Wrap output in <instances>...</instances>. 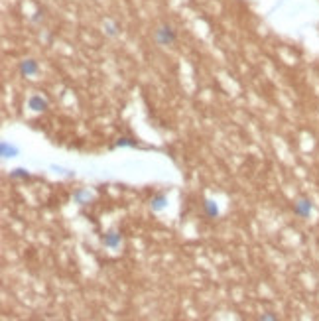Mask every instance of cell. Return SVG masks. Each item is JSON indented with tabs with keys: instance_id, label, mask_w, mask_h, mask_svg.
Returning <instances> with one entry per match:
<instances>
[{
	"instance_id": "obj_1",
	"label": "cell",
	"mask_w": 319,
	"mask_h": 321,
	"mask_svg": "<svg viewBox=\"0 0 319 321\" xmlns=\"http://www.w3.org/2000/svg\"><path fill=\"white\" fill-rule=\"evenodd\" d=\"M154 40H156L158 46H174L178 42V34H176V30L172 26L164 24L154 32Z\"/></svg>"
},
{
	"instance_id": "obj_2",
	"label": "cell",
	"mask_w": 319,
	"mask_h": 321,
	"mask_svg": "<svg viewBox=\"0 0 319 321\" xmlns=\"http://www.w3.org/2000/svg\"><path fill=\"white\" fill-rule=\"evenodd\" d=\"M313 211H315V205H313V201H311L309 197H299V199H295V203H293V213H295L299 219H309Z\"/></svg>"
},
{
	"instance_id": "obj_3",
	"label": "cell",
	"mask_w": 319,
	"mask_h": 321,
	"mask_svg": "<svg viewBox=\"0 0 319 321\" xmlns=\"http://www.w3.org/2000/svg\"><path fill=\"white\" fill-rule=\"evenodd\" d=\"M101 242H103L105 248L116 250V248H120V244H122V235L116 233L114 229H110V231H106V233L101 237Z\"/></svg>"
},
{
	"instance_id": "obj_4",
	"label": "cell",
	"mask_w": 319,
	"mask_h": 321,
	"mask_svg": "<svg viewBox=\"0 0 319 321\" xmlns=\"http://www.w3.org/2000/svg\"><path fill=\"white\" fill-rule=\"evenodd\" d=\"M26 107L32 110V112H46L50 108V101L42 95H30L28 101H26Z\"/></svg>"
},
{
	"instance_id": "obj_5",
	"label": "cell",
	"mask_w": 319,
	"mask_h": 321,
	"mask_svg": "<svg viewBox=\"0 0 319 321\" xmlns=\"http://www.w3.org/2000/svg\"><path fill=\"white\" fill-rule=\"evenodd\" d=\"M93 199H95V193H93L91 189H85V187H79V189H75V191L71 193V201H73L75 205H79V207L89 205Z\"/></svg>"
},
{
	"instance_id": "obj_6",
	"label": "cell",
	"mask_w": 319,
	"mask_h": 321,
	"mask_svg": "<svg viewBox=\"0 0 319 321\" xmlns=\"http://www.w3.org/2000/svg\"><path fill=\"white\" fill-rule=\"evenodd\" d=\"M18 69L24 77H36L40 73V63L36 59H24V61H20Z\"/></svg>"
},
{
	"instance_id": "obj_7",
	"label": "cell",
	"mask_w": 319,
	"mask_h": 321,
	"mask_svg": "<svg viewBox=\"0 0 319 321\" xmlns=\"http://www.w3.org/2000/svg\"><path fill=\"white\" fill-rule=\"evenodd\" d=\"M0 156H2L4 160H10V158H16L20 156V148L8 140H2L0 142Z\"/></svg>"
},
{
	"instance_id": "obj_8",
	"label": "cell",
	"mask_w": 319,
	"mask_h": 321,
	"mask_svg": "<svg viewBox=\"0 0 319 321\" xmlns=\"http://www.w3.org/2000/svg\"><path fill=\"white\" fill-rule=\"evenodd\" d=\"M150 209L154 213H162L164 209H168V195L166 193H156L150 199Z\"/></svg>"
},
{
	"instance_id": "obj_9",
	"label": "cell",
	"mask_w": 319,
	"mask_h": 321,
	"mask_svg": "<svg viewBox=\"0 0 319 321\" xmlns=\"http://www.w3.org/2000/svg\"><path fill=\"white\" fill-rule=\"evenodd\" d=\"M112 148H142V146H140L138 140L132 138V136H120V138L114 142Z\"/></svg>"
},
{
	"instance_id": "obj_10",
	"label": "cell",
	"mask_w": 319,
	"mask_h": 321,
	"mask_svg": "<svg viewBox=\"0 0 319 321\" xmlns=\"http://www.w3.org/2000/svg\"><path fill=\"white\" fill-rule=\"evenodd\" d=\"M203 211H205V215L211 217V219L219 217V213H221L217 201H213V199H205V201H203Z\"/></svg>"
},
{
	"instance_id": "obj_11",
	"label": "cell",
	"mask_w": 319,
	"mask_h": 321,
	"mask_svg": "<svg viewBox=\"0 0 319 321\" xmlns=\"http://www.w3.org/2000/svg\"><path fill=\"white\" fill-rule=\"evenodd\" d=\"M10 180H14V182H28L30 180V172L26 168H14L10 172Z\"/></svg>"
},
{
	"instance_id": "obj_12",
	"label": "cell",
	"mask_w": 319,
	"mask_h": 321,
	"mask_svg": "<svg viewBox=\"0 0 319 321\" xmlns=\"http://www.w3.org/2000/svg\"><path fill=\"white\" fill-rule=\"evenodd\" d=\"M105 34H106L108 38H116V36L120 34V26H118L116 22H112V20H106V22H105Z\"/></svg>"
},
{
	"instance_id": "obj_13",
	"label": "cell",
	"mask_w": 319,
	"mask_h": 321,
	"mask_svg": "<svg viewBox=\"0 0 319 321\" xmlns=\"http://www.w3.org/2000/svg\"><path fill=\"white\" fill-rule=\"evenodd\" d=\"M50 170L57 176H65V178H75V170H69V168H63V166H57V164H50Z\"/></svg>"
},
{
	"instance_id": "obj_14",
	"label": "cell",
	"mask_w": 319,
	"mask_h": 321,
	"mask_svg": "<svg viewBox=\"0 0 319 321\" xmlns=\"http://www.w3.org/2000/svg\"><path fill=\"white\" fill-rule=\"evenodd\" d=\"M278 319V315H274L272 311H268V313H262L260 315V321H276Z\"/></svg>"
}]
</instances>
